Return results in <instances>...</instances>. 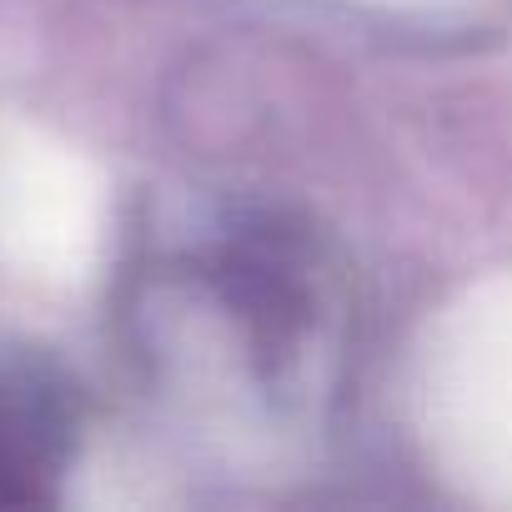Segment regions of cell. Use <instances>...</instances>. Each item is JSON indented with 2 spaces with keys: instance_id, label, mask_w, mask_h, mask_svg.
<instances>
[{
  "instance_id": "obj_1",
  "label": "cell",
  "mask_w": 512,
  "mask_h": 512,
  "mask_svg": "<svg viewBox=\"0 0 512 512\" xmlns=\"http://www.w3.org/2000/svg\"><path fill=\"white\" fill-rule=\"evenodd\" d=\"M71 417L41 377L0 372V502H31L61 472Z\"/></svg>"
}]
</instances>
